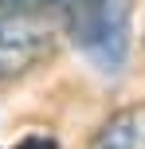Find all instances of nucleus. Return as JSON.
<instances>
[{"label": "nucleus", "instance_id": "obj_1", "mask_svg": "<svg viewBox=\"0 0 145 149\" xmlns=\"http://www.w3.org/2000/svg\"><path fill=\"white\" fill-rule=\"evenodd\" d=\"M67 36L98 71L118 74L130 55L133 0H75L63 16Z\"/></svg>", "mask_w": 145, "mask_h": 149}, {"label": "nucleus", "instance_id": "obj_2", "mask_svg": "<svg viewBox=\"0 0 145 149\" xmlns=\"http://www.w3.org/2000/svg\"><path fill=\"white\" fill-rule=\"evenodd\" d=\"M55 55V31L47 20L24 12H0V82L24 79Z\"/></svg>", "mask_w": 145, "mask_h": 149}, {"label": "nucleus", "instance_id": "obj_3", "mask_svg": "<svg viewBox=\"0 0 145 149\" xmlns=\"http://www.w3.org/2000/svg\"><path fill=\"white\" fill-rule=\"evenodd\" d=\"M86 149H145V102L122 106L94 130Z\"/></svg>", "mask_w": 145, "mask_h": 149}, {"label": "nucleus", "instance_id": "obj_4", "mask_svg": "<svg viewBox=\"0 0 145 149\" xmlns=\"http://www.w3.org/2000/svg\"><path fill=\"white\" fill-rule=\"evenodd\" d=\"M75 0H0V12H24V16H67V8Z\"/></svg>", "mask_w": 145, "mask_h": 149}, {"label": "nucleus", "instance_id": "obj_5", "mask_svg": "<svg viewBox=\"0 0 145 149\" xmlns=\"http://www.w3.org/2000/svg\"><path fill=\"white\" fill-rule=\"evenodd\" d=\"M16 149H59V145H55L51 137H43V134H28V137H24Z\"/></svg>", "mask_w": 145, "mask_h": 149}, {"label": "nucleus", "instance_id": "obj_6", "mask_svg": "<svg viewBox=\"0 0 145 149\" xmlns=\"http://www.w3.org/2000/svg\"><path fill=\"white\" fill-rule=\"evenodd\" d=\"M141 43H145V31H141Z\"/></svg>", "mask_w": 145, "mask_h": 149}]
</instances>
